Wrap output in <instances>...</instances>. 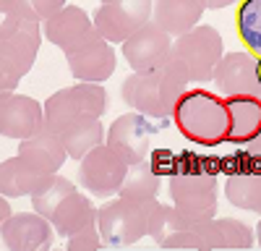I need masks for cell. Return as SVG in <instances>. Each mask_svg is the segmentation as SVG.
Returning a JSON list of instances; mask_svg holds the SVG:
<instances>
[{
  "instance_id": "27",
  "label": "cell",
  "mask_w": 261,
  "mask_h": 251,
  "mask_svg": "<svg viewBox=\"0 0 261 251\" xmlns=\"http://www.w3.org/2000/svg\"><path fill=\"white\" fill-rule=\"evenodd\" d=\"M73 191H76V186L68 178H63V175L55 173V178L42 188V191L32 194V209L39 212V215H45L47 220H53V215H55V209L60 207V202L65 196H71Z\"/></svg>"
},
{
  "instance_id": "17",
  "label": "cell",
  "mask_w": 261,
  "mask_h": 251,
  "mask_svg": "<svg viewBox=\"0 0 261 251\" xmlns=\"http://www.w3.org/2000/svg\"><path fill=\"white\" fill-rule=\"evenodd\" d=\"M123 102L130 105L136 113L157 118V120H167L172 118V113L165 108L162 102V87H160V71H134L125 84H123Z\"/></svg>"
},
{
  "instance_id": "16",
  "label": "cell",
  "mask_w": 261,
  "mask_h": 251,
  "mask_svg": "<svg viewBox=\"0 0 261 251\" xmlns=\"http://www.w3.org/2000/svg\"><path fill=\"white\" fill-rule=\"evenodd\" d=\"M149 139H151V129L141 118V113H125L115 118V123L107 131L105 144L113 146L128 165H136L149 160Z\"/></svg>"
},
{
  "instance_id": "5",
  "label": "cell",
  "mask_w": 261,
  "mask_h": 251,
  "mask_svg": "<svg viewBox=\"0 0 261 251\" xmlns=\"http://www.w3.org/2000/svg\"><path fill=\"white\" fill-rule=\"evenodd\" d=\"M256 241L253 230L235 220V217H212V220H201L193 222L186 230L172 233L162 248H199V251H209V248H251Z\"/></svg>"
},
{
  "instance_id": "28",
  "label": "cell",
  "mask_w": 261,
  "mask_h": 251,
  "mask_svg": "<svg viewBox=\"0 0 261 251\" xmlns=\"http://www.w3.org/2000/svg\"><path fill=\"white\" fill-rule=\"evenodd\" d=\"M65 8V0H0V13L8 11H24L37 16L39 21L53 18L58 11Z\"/></svg>"
},
{
  "instance_id": "6",
  "label": "cell",
  "mask_w": 261,
  "mask_h": 251,
  "mask_svg": "<svg viewBox=\"0 0 261 251\" xmlns=\"http://www.w3.org/2000/svg\"><path fill=\"white\" fill-rule=\"evenodd\" d=\"M42 105H45L47 126L60 134L65 126H71L81 118H102L107 110V92L102 84L81 81L68 89L50 94Z\"/></svg>"
},
{
  "instance_id": "20",
  "label": "cell",
  "mask_w": 261,
  "mask_h": 251,
  "mask_svg": "<svg viewBox=\"0 0 261 251\" xmlns=\"http://www.w3.org/2000/svg\"><path fill=\"white\" fill-rule=\"evenodd\" d=\"M206 11V0H154L151 21L160 24L167 34L180 37L199 27V21Z\"/></svg>"
},
{
  "instance_id": "21",
  "label": "cell",
  "mask_w": 261,
  "mask_h": 251,
  "mask_svg": "<svg viewBox=\"0 0 261 251\" xmlns=\"http://www.w3.org/2000/svg\"><path fill=\"white\" fill-rule=\"evenodd\" d=\"M55 225V233L63 238H71L79 230L94 228L97 225V207L92 204L89 196H84L79 191H73L71 196H65L60 202V207L55 209V215L50 220Z\"/></svg>"
},
{
  "instance_id": "4",
  "label": "cell",
  "mask_w": 261,
  "mask_h": 251,
  "mask_svg": "<svg viewBox=\"0 0 261 251\" xmlns=\"http://www.w3.org/2000/svg\"><path fill=\"white\" fill-rule=\"evenodd\" d=\"M172 58H175L191 84H209L214 81V71L225 58L222 37L214 27H193L191 32L175 37L172 42Z\"/></svg>"
},
{
  "instance_id": "25",
  "label": "cell",
  "mask_w": 261,
  "mask_h": 251,
  "mask_svg": "<svg viewBox=\"0 0 261 251\" xmlns=\"http://www.w3.org/2000/svg\"><path fill=\"white\" fill-rule=\"evenodd\" d=\"M160 186H162L160 170L149 160H144V162H136V165L128 167L125 181H123L118 194L120 196H134V199H157Z\"/></svg>"
},
{
  "instance_id": "33",
  "label": "cell",
  "mask_w": 261,
  "mask_h": 251,
  "mask_svg": "<svg viewBox=\"0 0 261 251\" xmlns=\"http://www.w3.org/2000/svg\"><path fill=\"white\" fill-rule=\"evenodd\" d=\"M99 3H115V0H99Z\"/></svg>"
},
{
  "instance_id": "7",
  "label": "cell",
  "mask_w": 261,
  "mask_h": 251,
  "mask_svg": "<svg viewBox=\"0 0 261 251\" xmlns=\"http://www.w3.org/2000/svg\"><path fill=\"white\" fill-rule=\"evenodd\" d=\"M167 191L178 212L193 225L217 217V175L209 170H178L167 178Z\"/></svg>"
},
{
  "instance_id": "19",
  "label": "cell",
  "mask_w": 261,
  "mask_h": 251,
  "mask_svg": "<svg viewBox=\"0 0 261 251\" xmlns=\"http://www.w3.org/2000/svg\"><path fill=\"white\" fill-rule=\"evenodd\" d=\"M230 110V131L227 141L238 146H248L261 139V97L256 94H238L225 97Z\"/></svg>"
},
{
  "instance_id": "3",
  "label": "cell",
  "mask_w": 261,
  "mask_h": 251,
  "mask_svg": "<svg viewBox=\"0 0 261 251\" xmlns=\"http://www.w3.org/2000/svg\"><path fill=\"white\" fill-rule=\"evenodd\" d=\"M160 202L157 199H134L120 196L107 202L97 209V228L102 233L105 246H134L136 241L146 238L151 230Z\"/></svg>"
},
{
  "instance_id": "14",
  "label": "cell",
  "mask_w": 261,
  "mask_h": 251,
  "mask_svg": "<svg viewBox=\"0 0 261 251\" xmlns=\"http://www.w3.org/2000/svg\"><path fill=\"white\" fill-rule=\"evenodd\" d=\"M53 178H55V170H50L47 165H42L27 155L8 157L3 160V167H0V188H3V196H11V199L32 196L42 191Z\"/></svg>"
},
{
  "instance_id": "23",
  "label": "cell",
  "mask_w": 261,
  "mask_h": 251,
  "mask_svg": "<svg viewBox=\"0 0 261 251\" xmlns=\"http://www.w3.org/2000/svg\"><path fill=\"white\" fill-rule=\"evenodd\" d=\"M63 141H65V149L73 160H84L94 146L107 141V134L102 129V118H81L71 126H65L60 131Z\"/></svg>"
},
{
  "instance_id": "1",
  "label": "cell",
  "mask_w": 261,
  "mask_h": 251,
  "mask_svg": "<svg viewBox=\"0 0 261 251\" xmlns=\"http://www.w3.org/2000/svg\"><path fill=\"white\" fill-rule=\"evenodd\" d=\"M172 120L188 141L199 146H220L227 141L230 110L220 92H209L204 87L188 89L178 99Z\"/></svg>"
},
{
  "instance_id": "32",
  "label": "cell",
  "mask_w": 261,
  "mask_h": 251,
  "mask_svg": "<svg viewBox=\"0 0 261 251\" xmlns=\"http://www.w3.org/2000/svg\"><path fill=\"white\" fill-rule=\"evenodd\" d=\"M256 241H258V246H261V220H258V225H256Z\"/></svg>"
},
{
  "instance_id": "31",
  "label": "cell",
  "mask_w": 261,
  "mask_h": 251,
  "mask_svg": "<svg viewBox=\"0 0 261 251\" xmlns=\"http://www.w3.org/2000/svg\"><path fill=\"white\" fill-rule=\"evenodd\" d=\"M0 209H3V220H0V225H3V222H8V220L13 217V212H11V196H3V204H0Z\"/></svg>"
},
{
  "instance_id": "12",
  "label": "cell",
  "mask_w": 261,
  "mask_h": 251,
  "mask_svg": "<svg viewBox=\"0 0 261 251\" xmlns=\"http://www.w3.org/2000/svg\"><path fill=\"white\" fill-rule=\"evenodd\" d=\"M212 84L222 97L256 94L261 89V60L251 53H225Z\"/></svg>"
},
{
  "instance_id": "10",
  "label": "cell",
  "mask_w": 261,
  "mask_h": 251,
  "mask_svg": "<svg viewBox=\"0 0 261 251\" xmlns=\"http://www.w3.org/2000/svg\"><path fill=\"white\" fill-rule=\"evenodd\" d=\"M68 60V71L76 81H92V84H102L113 76L115 71V50L113 42H107L99 29L94 27V32L86 37L81 45H76L71 53H65Z\"/></svg>"
},
{
  "instance_id": "22",
  "label": "cell",
  "mask_w": 261,
  "mask_h": 251,
  "mask_svg": "<svg viewBox=\"0 0 261 251\" xmlns=\"http://www.w3.org/2000/svg\"><path fill=\"white\" fill-rule=\"evenodd\" d=\"M18 155H27V157H32V160H37L42 165H47L50 170H55V173L65 165V160L71 157L68 149H65L63 136L55 129H50V126H45L39 134H34V136L21 141Z\"/></svg>"
},
{
  "instance_id": "18",
  "label": "cell",
  "mask_w": 261,
  "mask_h": 251,
  "mask_svg": "<svg viewBox=\"0 0 261 251\" xmlns=\"http://www.w3.org/2000/svg\"><path fill=\"white\" fill-rule=\"evenodd\" d=\"M42 24H45L42 32H45L47 42L60 47L63 55L71 53L76 45H81V42L94 32V18L79 6H65L63 11H58L53 18L42 21Z\"/></svg>"
},
{
  "instance_id": "29",
  "label": "cell",
  "mask_w": 261,
  "mask_h": 251,
  "mask_svg": "<svg viewBox=\"0 0 261 251\" xmlns=\"http://www.w3.org/2000/svg\"><path fill=\"white\" fill-rule=\"evenodd\" d=\"M105 241H102V233L99 228H86V230H79V233H73L68 238V251H94L99 248Z\"/></svg>"
},
{
  "instance_id": "11",
  "label": "cell",
  "mask_w": 261,
  "mask_h": 251,
  "mask_svg": "<svg viewBox=\"0 0 261 251\" xmlns=\"http://www.w3.org/2000/svg\"><path fill=\"white\" fill-rule=\"evenodd\" d=\"M172 42L175 37L167 34L154 21H149L123 42V58L134 71H154L172 55Z\"/></svg>"
},
{
  "instance_id": "26",
  "label": "cell",
  "mask_w": 261,
  "mask_h": 251,
  "mask_svg": "<svg viewBox=\"0 0 261 251\" xmlns=\"http://www.w3.org/2000/svg\"><path fill=\"white\" fill-rule=\"evenodd\" d=\"M235 29L246 50L261 60V0H243L235 11Z\"/></svg>"
},
{
  "instance_id": "2",
  "label": "cell",
  "mask_w": 261,
  "mask_h": 251,
  "mask_svg": "<svg viewBox=\"0 0 261 251\" xmlns=\"http://www.w3.org/2000/svg\"><path fill=\"white\" fill-rule=\"evenodd\" d=\"M42 21L24 11H8L0 21V76L3 92H13L16 84L24 79L39 53L42 45Z\"/></svg>"
},
{
  "instance_id": "13",
  "label": "cell",
  "mask_w": 261,
  "mask_h": 251,
  "mask_svg": "<svg viewBox=\"0 0 261 251\" xmlns=\"http://www.w3.org/2000/svg\"><path fill=\"white\" fill-rule=\"evenodd\" d=\"M0 126H3L6 139L24 141L47 126L45 105H39L27 94L3 92V97H0Z\"/></svg>"
},
{
  "instance_id": "24",
  "label": "cell",
  "mask_w": 261,
  "mask_h": 251,
  "mask_svg": "<svg viewBox=\"0 0 261 251\" xmlns=\"http://www.w3.org/2000/svg\"><path fill=\"white\" fill-rule=\"evenodd\" d=\"M225 196L232 207L261 215V170H241L225 181Z\"/></svg>"
},
{
  "instance_id": "30",
  "label": "cell",
  "mask_w": 261,
  "mask_h": 251,
  "mask_svg": "<svg viewBox=\"0 0 261 251\" xmlns=\"http://www.w3.org/2000/svg\"><path fill=\"white\" fill-rule=\"evenodd\" d=\"M235 3H243V0H206V8H227V6H235Z\"/></svg>"
},
{
  "instance_id": "8",
  "label": "cell",
  "mask_w": 261,
  "mask_h": 251,
  "mask_svg": "<svg viewBox=\"0 0 261 251\" xmlns=\"http://www.w3.org/2000/svg\"><path fill=\"white\" fill-rule=\"evenodd\" d=\"M128 162L107 144H99L79 160V181L92 196H113L120 191V186L128 173Z\"/></svg>"
},
{
  "instance_id": "15",
  "label": "cell",
  "mask_w": 261,
  "mask_h": 251,
  "mask_svg": "<svg viewBox=\"0 0 261 251\" xmlns=\"http://www.w3.org/2000/svg\"><path fill=\"white\" fill-rule=\"evenodd\" d=\"M3 243L11 251H45L53 246L55 225L39 212H13L8 222L0 225Z\"/></svg>"
},
{
  "instance_id": "9",
  "label": "cell",
  "mask_w": 261,
  "mask_h": 251,
  "mask_svg": "<svg viewBox=\"0 0 261 251\" xmlns=\"http://www.w3.org/2000/svg\"><path fill=\"white\" fill-rule=\"evenodd\" d=\"M154 0H115L99 3L94 11V27L107 42H125L136 29L151 21Z\"/></svg>"
}]
</instances>
